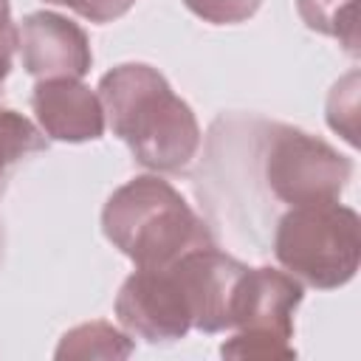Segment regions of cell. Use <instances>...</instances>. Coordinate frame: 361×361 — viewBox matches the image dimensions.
<instances>
[{"label": "cell", "instance_id": "obj_5", "mask_svg": "<svg viewBox=\"0 0 361 361\" xmlns=\"http://www.w3.org/2000/svg\"><path fill=\"white\" fill-rule=\"evenodd\" d=\"M302 302V282L274 268H245L237 279L228 327L237 333L220 347L226 358L276 361L293 358V310Z\"/></svg>", "mask_w": 361, "mask_h": 361}, {"label": "cell", "instance_id": "obj_16", "mask_svg": "<svg viewBox=\"0 0 361 361\" xmlns=\"http://www.w3.org/2000/svg\"><path fill=\"white\" fill-rule=\"evenodd\" d=\"M17 48V28L8 14V0H0V82L11 68V54Z\"/></svg>", "mask_w": 361, "mask_h": 361}, {"label": "cell", "instance_id": "obj_12", "mask_svg": "<svg viewBox=\"0 0 361 361\" xmlns=\"http://www.w3.org/2000/svg\"><path fill=\"white\" fill-rule=\"evenodd\" d=\"M45 149L39 130L14 110H0V178L25 155Z\"/></svg>", "mask_w": 361, "mask_h": 361}, {"label": "cell", "instance_id": "obj_9", "mask_svg": "<svg viewBox=\"0 0 361 361\" xmlns=\"http://www.w3.org/2000/svg\"><path fill=\"white\" fill-rule=\"evenodd\" d=\"M31 104L39 127L56 141H90L104 133L102 102L79 79H42Z\"/></svg>", "mask_w": 361, "mask_h": 361}, {"label": "cell", "instance_id": "obj_10", "mask_svg": "<svg viewBox=\"0 0 361 361\" xmlns=\"http://www.w3.org/2000/svg\"><path fill=\"white\" fill-rule=\"evenodd\" d=\"M307 28L336 37L350 54H358V0H296Z\"/></svg>", "mask_w": 361, "mask_h": 361}, {"label": "cell", "instance_id": "obj_8", "mask_svg": "<svg viewBox=\"0 0 361 361\" xmlns=\"http://www.w3.org/2000/svg\"><path fill=\"white\" fill-rule=\"evenodd\" d=\"M178 268L189 288L192 302V327L203 333L228 330V310L237 279L248 265L217 251L214 245L195 248L178 259Z\"/></svg>", "mask_w": 361, "mask_h": 361}, {"label": "cell", "instance_id": "obj_14", "mask_svg": "<svg viewBox=\"0 0 361 361\" xmlns=\"http://www.w3.org/2000/svg\"><path fill=\"white\" fill-rule=\"evenodd\" d=\"M197 17H203L206 23H217V25H226V23H243L248 20L262 0H183Z\"/></svg>", "mask_w": 361, "mask_h": 361}, {"label": "cell", "instance_id": "obj_2", "mask_svg": "<svg viewBox=\"0 0 361 361\" xmlns=\"http://www.w3.org/2000/svg\"><path fill=\"white\" fill-rule=\"evenodd\" d=\"M107 240L138 268H164L195 248L214 245L209 226L161 178L144 175L118 186L104 212Z\"/></svg>", "mask_w": 361, "mask_h": 361}, {"label": "cell", "instance_id": "obj_1", "mask_svg": "<svg viewBox=\"0 0 361 361\" xmlns=\"http://www.w3.org/2000/svg\"><path fill=\"white\" fill-rule=\"evenodd\" d=\"M99 102L110 130L130 147L141 166L178 172L195 158L200 147L197 118L155 68H113L99 82Z\"/></svg>", "mask_w": 361, "mask_h": 361}, {"label": "cell", "instance_id": "obj_7", "mask_svg": "<svg viewBox=\"0 0 361 361\" xmlns=\"http://www.w3.org/2000/svg\"><path fill=\"white\" fill-rule=\"evenodd\" d=\"M17 48L23 68L39 82L79 79L90 68V45L85 31L54 11L28 14L17 31Z\"/></svg>", "mask_w": 361, "mask_h": 361}, {"label": "cell", "instance_id": "obj_11", "mask_svg": "<svg viewBox=\"0 0 361 361\" xmlns=\"http://www.w3.org/2000/svg\"><path fill=\"white\" fill-rule=\"evenodd\" d=\"M130 350L133 344L124 333L104 322H90L62 336L56 358H127Z\"/></svg>", "mask_w": 361, "mask_h": 361}, {"label": "cell", "instance_id": "obj_4", "mask_svg": "<svg viewBox=\"0 0 361 361\" xmlns=\"http://www.w3.org/2000/svg\"><path fill=\"white\" fill-rule=\"evenodd\" d=\"M259 180L279 206L336 203L350 180V161L322 138L285 124H262L257 133Z\"/></svg>", "mask_w": 361, "mask_h": 361}, {"label": "cell", "instance_id": "obj_3", "mask_svg": "<svg viewBox=\"0 0 361 361\" xmlns=\"http://www.w3.org/2000/svg\"><path fill=\"white\" fill-rule=\"evenodd\" d=\"M274 254L293 279L322 290L338 288L358 271V214L338 200L285 209L274 228Z\"/></svg>", "mask_w": 361, "mask_h": 361}, {"label": "cell", "instance_id": "obj_13", "mask_svg": "<svg viewBox=\"0 0 361 361\" xmlns=\"http://www.w3.org/2000/svg\"><path fill=\"white\" fill-rule=\"evenodd\" d=\"M327 121L350 144H358V73H347L336 82L327 99Z\"/></svg>", "mask_w": 361, "mask_h": 361}, {"label": "cell", "instance_id": "obj_6", "mask_svg": "<svg viewBox=\"0 0 361 361\" xmlns=\"http://www.w3.org/2000/svg\"><path fill=\"white\" fill-rule=\"evenodd\" d=\"M118 322L147 341H172L192 330V302L178 259L164 268H138L118 290Z\"/></svg>", "mask_w": 361, "mask_h": 361}, {"label": "cell", "instance_id": "obj_15", "mask_svg": "<svg viewBox=\"0 0 361 361\" xmlns=\"http://www.w3.org/2000/svg\"><path fill=\"white\" fill-rule=\"evenodd\" d=\"M48 3L68 6V8H73L76 14H82L90 23H110V20L121 17V14H127L135 0H48Z\"/></svg>", "mask_w": 361, "mask_h": 361}]
</instances>
